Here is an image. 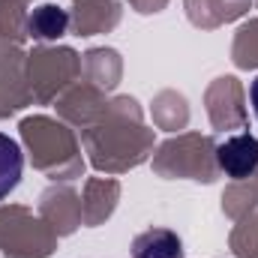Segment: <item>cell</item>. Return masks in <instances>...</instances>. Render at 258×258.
<instances>
[{"mask_svg": "<svg viewBox=\"0 0 258 258\" xmlns=\"http://www.w3.org/2000/svg\"><path fill=\"white\" fill-rule=\"evenodd\" d=\"M249 102H252V111H255V117H258V78L249 84Z\"/></svg>", "mask_w": 258, "mask_h": 258, "instance_id": "obj_5", "label": "cell"}, {"mask_svg": "<svg viewBox=\"0 0 258 258\" xmlns=\"http://www.w3.org/2000/svg\"><path fill=\"white\" fill-rule=\"evenodd\" d=\"M66 24H69V15L60 6H39L30 15V36H36V39H57V36H63Z\"/></svg>", "mask_w": 258, "mask_h": 258, "instance_id": "obj_4", "label": "cell"}, {"mask_svg": "<svg viewBox=\"0 0 258 258\" xmlns=\"http://www.w3.org/2000/svg\"><path fill=\"white\" fill-rule=\"evenodd\" d=\"M132 258H183V243L168 228H147L132 240Z\"/></svg>", "mask_w": 258, "mask_h": 258, "instance_id": "obj_2", "label": "cell"}, {"mask_svg": "<svg viewBox=\"0 0 258 258\" xmlns=\"http://www.w3.org/2000/svg\"><path fill=\"white\" fill-rule=\"evenodd\" d=\"M21 171H24V156H21L18 141L9 138L6 132H0V198L18 186Z\"/></svg>", "mask_w": 258, "mask_h": 258, "instance_id": "obj_3", "label": "cell"}, {"mask_svg": "<svg viewBox=\"0 0 258 258\" xmlns=\"http://www.w3.org/2000/svg\"><path fill=\"white\" fill-rule=\"evenodd\" d=\"M216 162L225 177H249L258 168V138L255 135H231L216 147Z\"/></svg>", "mask_w": 258, "mask_h": 258, "instance_id": "obj_1", "label": "cell"}]
</instances>
